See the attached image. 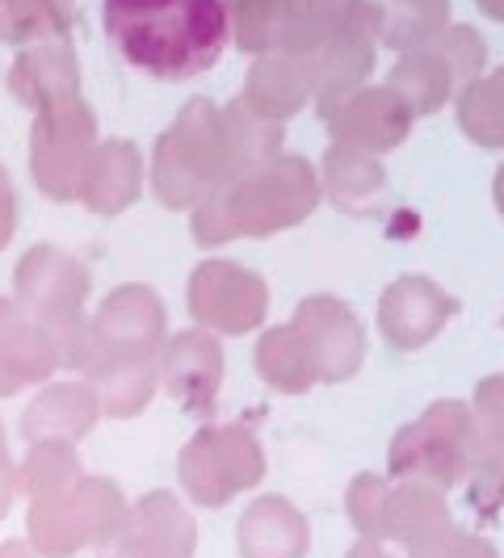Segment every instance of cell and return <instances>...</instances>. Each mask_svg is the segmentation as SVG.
Here are the masks:
<instances>
[{
  "label": "cell",
  "mask_w": 504,
  "mask_h": 558,
  "mask_svg": "<svg viewBox=\"0 0 504 558\" xmlns=\"http://www.w3.org/2000/svg\"><path fill=\"white\" fill-rule=\"evenodd\" d=\"M0 558H34V550L26 546V537H9L0 542Z\"/></svg>",
  "instance_id": "43"
},
{
  "label": "cell",
  "mask_w": 504,
  "mask_h": 558,
  "mask_svg": "<svg viewBox=\"0 0 504 558\" xmlns=\"http://www.w3.org/2000/svg\"><path fill=\"white\" fill-rule=\"evenodd\" d=\"M236 555L240 558H308L311 521L308 512L281 492H265L236 517Z\"/></svg>",
  "instance_id": "18"
},
{
  "label": "cell",
  "mask_w": 504,
  "mask_h": 558,
  "mask_svg": "<svg viewBox=\"0 0 504 558\" xmlns=\"http://www.w3.org/2000/svg\"><path fill=\"white\" fill-rule=\"evenodd\" d=\"M143 181H147V165H143V151L135 143L97 140L88 165H84L76 202L97 219H118L122 210H131L140 202Z\"/></svg>",
  "instance_id": "19"
},
{
  "label": "cell",
  "mask_w": 504,
  "mask_h": 558,
  "mask_svg": "<svg viewBox=\"0 0 504 558\" xmlns=\"http://www.w3.org/2000/svg\"><path fill=\"white\" fill-rule=\"evenodd\" d=\"M131 530L160 542L168 550H177L181 558L197 555V517L190 512V504L181 500L177 492H147L131 504Z\"/></svg>",
  "instance_id": "28"
},
{
  "label": "cell",
  "mask_w": 504,
  "mask_h": 558,
  "mask_svg": "<svg viewBox=\"0 0 504 558\" xmlns=\"http://www.w3.org/2000/svg\"><path fill=\"white\" fill-rule=\"evenodd\" d=\"M13 235H17V190L9 168L0 165V252L13 244Z\"/></svg>",
  "instance_id": "39"
},
{
  "label": "cell",
  "mask_w": 504,
  "mask_h": 558,
  "mask_svg": "<svg viewBox=\"0 0 504 558\" xmlns=\"http://www.w3.org/2000/svg\"><path fill=\"white\" fill-rule=\"evenodd\" d=\"M387 492H392V478L383 471H362V475L349 478V487H345V521H349L353 537L387 546Z\"/></svg>",
  "instance_id": "34"
},
{
  "label": "cell",
  "mask_w": 504,
  "mask_h": 558,
  "mask_svg": "<svg viewBox=\"0 0 504 558\" xmlns=\"http://www.w3.org/2000/svg\"><path fill=\"white\" fill-rule=\"evenodd\" d=\"M387 88L408 106L412 118H429L454 97V76H449V63L442 59V51L429 43V47L399 56V63L387 76Z\"/></svg>",
  "instance_id": "26"
},
{
  "label": "cell",
  "mask_w": 504,
  "mask_h": 558,
  "mask_svg": "<svg viewBox=\"0 0 504 558\" xmlns=\"http://www.w3.org/2000/svg\"><path fill=\"white\" fill-rule=\"evenodd\" d=\"M479 9L488 13V17H496V22H504V0H476Z\"/></svg>",
  "instance_id": "45"
},
{
  "label": "cell",
  "mask_w": 504,
  "mask_h": 558,
  "mask_svg": "<svg viewBox=\"0 0 504 558\" xmlns=\"http://www.w3.org/2000/svg\"><path fill=\"white\" fill-rule=\"evenodd\" d=\"M501 324H504V319H501Z\"/></svg>",
  "instance_id": "48"
},
{
  "label": "cell",
  "mask_w": 504,
  "mask_h": 558,
  "mask_svg": "<svg viewBox=\"0 0 504 558\" xmlns=\"http://www.w3.org/2000/svg\"><path fill=\"white\" fill-rule=\"evenodd\" d=\"M113 555L118 558H181L177 550H168L160 542H152V537H143V533L127 530L122 533V542L113 546Z\"/></svg>",
  "instance_id": "40"
},
{
  "label": "cell",
  "mask_w": 504,
  "mask_h": 558,
  "mask_svg": "<svg viewBox=\"0 0 504 558\" xmlns=\"http://www.w3.org/2000/svg\"><path fill=\"white\" fill-rule=\"evenodd\" d=\"M320 172V194L333 202L340 215L349 219H379L392 206V185H387V168L379 156L333 143L324 151Z\"/></svg>",
  "instance_id": "20"
},
{
  "label": "cell",
  "mask_w": 504,
  "mask_h": 558,
  "mask_svg": "<svg viewBox=\"0 0 504 558\" xmlns=\"http://www.w3.org/2000/svg\"><path fill=\"white\" fill-rule=\"evenodd\" d=\"M290 328L303 336L311 362H315V374H320V387L349 383L365 365L362 319L336 294H308L290 315Z\"/></svg>",
  "instance_id": "13"
},
{
  "label": "cell",
  "mask_w": 504,
  "mask_h": 558,
  "mask_svg": "<svg viewBox=\"0 0 504 558\" xmlns=\"http://www.w3.org/2000/svg\"><path fill=\"white\" fill-rule=\"evenodd\" d=\"M84 475V462L76 446L68 441H34L26 446V458L17 462V496L38 500V496H56L68 492Z\"/></svg>",
  "instance_id": "30"
},
{
  "label": "cell",
  "mask_w": 504,
  "mask_h": 558,
  "mask_svg": "<svg viewBox=\"0 0 504 558\" xmlns=\"http://www.w3.org/2000/svg\"><path fill=\"white\" fill-rule=\"evenodd\" d=\"M168 340L165 299L152 286H118L101 299L97 315H88L72 340L63 344V365L76 369V378L97 383L118 365L156 362Z\"/></svg>",
  "instance_id": "3"
},
{
  "label": "cell",
  "mask_w": 504,
  "mask_h": 558,
  "mask_svg": "<svg viewBox=\"0 0 504 558\" xmlns=\"http://www.w3.org/2000/svg\"><path fill=\"white\" fill-rule=\"evenodd\" d=\"M156 374H160V391L197 420H211L219 408V391H224L227 357L219 336L206 328H185V332H168L165 349L156 357Z\"/></svg>",
  "instance_id": "12"
},
{
  "label": "cell",
  "mask_w": 504,
  "mask_h": 558,
  "mask_svg": "<svg viewBox=\"0 0 504 558\" xmlns=\"http://www.w3.org/2000/svg\"><path fill=\"white\" fill-rule=\"evenodd\" d=\"M269 458L249 424H215L206 420L177 453V483L194 508L219 512L231 500L265 483Z\"/></svg>",
  "instance_id": "6"
},
{
  "label": "cell",
  "mask_w": 504,
  "mask_h": 558,
  "mask_svg": "<svg viewBox=\"0 0 504 558\" xmlns=\"http://www.w3.org/2000/svg\"><path fill=\"white\" fill-rule=\"evenodd\" d=\"M349 0H231V43L249 56L303 59L340 22Z\"/></svg>",
  "instance_id": "9"
},
{
  "label": "cell",
  "mask_w": 504,
  "mask_h": 558,
  "mask_svg": "<svg viewBox=\"0 0 504 558\" xmlns=\"http://www.w3.org/2000/svg\"><path fill=\"white\" fill-rule=\"evenodd\" d=\"M467 403H471V416H476L479 441L504 449V374L483 378Z\"/></svg>",
  "instance_id": "38"
},
{
  "label": "cell",
  "mask_w": 504,
  "mask_h": 558,
  "mask_svg": "<svg viewBox=\"0 0 504 558\" xmlns=\"http://www.w3.org/2000/svg\"><path fill=\"white\" fill-rule=\"evenodd\" d=\"M97 558H118V555H113V550H106V555H97Z\"/></svg>",
  "instance_id": "47"
},
{
  "label": "cell",
  "mask_w": 504,
  "mask_h": 558,
  "mask_svg": "<svg viewBox=\"0 0 504 558\" xmlns=\"http://www.w3.org/2000/svg\"><path fill=\"white\" fill-rule=\"evenodd\" d=\"M379 43H383V9L374 0H349L340 22L328 29V38L299 59L315 106L362 88L370 68H374Z\"/></svg>",
  "instance_id": "11"
},
{
  "label": "cell",
  "mask_w": 504,
  "mask_h": 558,
  "mask_svg": "<svg viewBox=\"0 0 504 558\" xmlns=\"http://www.w3.org/2000/svg\"><path fill=\"white\" fill-rule=\"evenodd\" d=\"M383 9V43L404 51L429 47L449 26V0H387Z\"/></svg>",
  "instance_id": "32"
},
{
  "label": "cell",
  "mask_w": 504,
  "mask_h": 558,
  "mask_svg": "<svg viewBox=\"0 0 504 558\" xmlns=\"http://www.w3.org/2000/svg\"><path fill=\"white\" fill-rule=\"evenodd\" d=\"M59 365H63V353L56 336L38 319H29L9 294H0V399L51 383Z\"/></svg>",
  "instance_id": "16"
},
{
  "label": "cell",
  "mask_w": 504,
  "mask_h": 558,
  "mask_svg": "<svg viewBox=\"0 0 504 558\" xmlns=\"http://www.w3.org/2000/svg\"><path fill=\"white\" fill-rule=\"evenodd\" d=\"M185 307L197 328L215 336H249L269 315V286L249 265L211 256L185 281Z\"/></svg>",
  "instance_id": "10"
},
{
  "label": "cell",
  "mask_w": 504,
  "mask_h": 558,
  "mask_svg": "<svg viewBox=\"0 0 504 558\" xmlns=\"http://www.w3.org/2000/svg\"><path fill=\"white\" fill-rule=\"evenodd\" d=\"M252 369L256 378L278 395H308L320 387V374H315V362H311L303 336L295 332L290 324H278V328H265L256 336V349H252Z\"/></svg>",
  "instance_id": "25"
},
{
  "label": "cell",
  "mask_w": 504,
  "mask_h": 558,
  "mask_svg": "<svg viewBox=\"0 0 504 558\" xmlns=\"http://www.w3.org/2000/svg\"><path fill=\"white\" fill-rule=\"evenodd\" d=\"M101 424V399L93 391L88 378H63V383H43L38 395L29 399L22 412V441H68L81 446L84 437H93V428Z\"/></svg>",
  "instance_id": "17"
},
{
  "label": "cell",
  "mask_w": 504,
  "mask_h": 558,
  "mask_svg": "<svg viewBox=\"0 0 504 558\" xmlns=\"http://www.w3.org/2000/svg\"><path fill=\"white\" fill-rule=\"evenodd\" d=\"M345 558H399V555H392V546H383V542H362V537H353V546L345 550Z\"/></svg>",
  "instance_id": "42"
},
{
  "label": "cell",
  "mask_w": 504,
  "mask_h": 558,
  "mask_svg": "<svg viewBox=\"0 0 504 558\" xmlns=\"http://www.w3.org/2000/svg\"><path fill=\"white\" fill-rule=\"evenodd\" d=\"M72 487L29 500L26 546L34 550V558H76L81 550H88V530H84L81 504H76Z\"/></svg>",
  "instance_id": "24"
},
{
  "label": "cell",
  "mask_w": 504,
  "mask_h": 558,
  "mask_svg": "<svg viewBox=\"0 0 504 558\" xmlns=\"http://www.w3.org/2000/svg\"><path fill=\"white\" fill-rule=\"evenodd\" d=\"M215 194L236 227V240H265L286 227L308 223L315 206L324 202L315 165L308 156H286V151L249 168L244 177H236L231 185L215 190Z\"/></svg>",
  "instance_id": "4"
},
{
  "label": "cell",
  "mask_w": 504,
  "mask_h": 558,
  "mask_svg": "<svg viewBox=\"0 0 504 558\" xmlns=\"http://www.w3.org/2000/svg\"><path fill=\"white\" fill-rule=\"evenodd\" d=\"M476 416L467 399H433L417 420L399 424L387 446V478L424 483L437 492H458L471 462Z\"/></svg>",
  "instance_id": "5"
},
{
  "label": "cell",
  "mask_w": 504,
  "mask_h": 558,
  "mask_svg": "<svg viewBox=\"0 0 504 558\" xmlns=\"http://www.w3.org/2000/svg\"><path fill=\"white\" fill-rule=\"evenodd\" d=\"M463 496L479 517H496L504 512V449L488 441H471V462L463 478Z\"/></svg>",
  "instance_id": "35"
},
{
  "label": "cell",
  "mask_w": 504,
  "mask_h": 558,
  "mask_svg": "<svg viewBox=\"0 0 504 558\" xmlns=\"http://www.w3.org/2000/svg\"><path fill=\"white\" fill-rule=\"evenodd\" d=\"M236 177L240 165L231 151L224 106H215L211 97L185 101L147 160L152 194L168 210H194L202 197L231 185Z\"/></svg>",
  "instance_id": "2"
},
{
  "label": "cell",
  "mask_w": 504,
  "mask_h": 558,
  "mask_svg": "<svg viewBox=\"0 0 504 558\" xmlns=\"http://www.w3.org/2000/svg\"><path fill=\"white\" fill-rule=\"evenodd\" d=\"M315 110H320V122L328 126V140L370 151V156L395 151L417 122L387 84H362V88H353L336 101H324Z\"/></svg>",
  "instance_id": "14"
},
{
  "label": "cell",
  "mask_w": 504,
  "mask_h": 558,
  "mask_svg": "<svg viewBox=\"0 0 504 558\" xmlns=\"http://www.w3.org/2000/svg\"><path fill=\"white\" fill-rule=\"evenodd\" d=\"M97 147V113L84 97L34 113L29 131V177L51 202H76L84 165Z\"/></svg>",
  "instance_id": "8"
},
{
  "label": "cell",
  "mask_w": 504,
  "mask_h": 558,
  "mask_svg": "<svg viewBox=\"0 0 504 558\" xmlns=\"http://www.w3.org/2000/svg\"><path fill=\"white\" fill-rule=\"evenodd\" d=\"M458 131L479 147H504V68H492L458 88Z\"/></svg>",
  "instance_id": "29"
},
{
  "label": "cell",
  "mask_w": 504,
  "mask_h": 558,
  "mask_svg": "<svg viewBox=\"0 0 504 558\" xmlns=\"http://www.w3.org/2000/svg\"><path fill=\"white\" fill-rule=\"evenodd\" d=\"M101 22L113 51L152 81H190L224 59L231 0H106Z\"/></svg>",
  "instance_id": "1"
},
{
  "label": "cell",
  "mask_w": 504,
  "mask_h": 558,
  "mask_svg": "<svg viewBox=\"0 0 504 558\" xmlns=\"http://www.w3.org/2000/svg\"><path fill=\"white\" fill-rule=\"evenodd\" d=\"M17 504V462H4L0 466V521L13 512Z\"/></svg>",
  "instance_id": "41"
},
{
  "label": "cell",
  "mask_w": 504,
  "mask_h": 558,
  "mask_svg": "<svg viewBox=\"0 0 504 558\" xmlns=\"http://www.w3.org/2000/svg\"><path fill=\"white\" fill-rule=\"evenodd\" d=\"M404 558H501V546L476 530L449 525V530L433 533V537H424L417 546H408Z\"/></svg>",
  "instance_id": "37"
},
{
  "label": "cell",
  "mask_w": 504,
  "mask_h": 558,
  "mask_svg": "<svg viewBox=\"0 0 504 558\" xmlns=\"http://www.w3.org/2000/svg\"><path fill=\"white\" fill-rule=\"evenodd\" d=\"M72 492H76L84 530H88V550H113L122 533L131 530V500L122 496V483L84 471Z\"/></svg>",
  "instance_id": "27"
},
{
  "label": "cell",
  "mask_w": 504,
  "mask_h": 558,
  "mask_svg": "<svg viewBox=\"0 0 504 558\" xmlns=\"http://www.w3.org/2000/svg\"><path fill=\"white\" fill-rule=\"evenodd\" d=\"M88 290H93V274L72 252L56 248V244H34L13 269V303L56 336L59 353L88 319L84 315Z\"/></svg>",
  "instance_id": "7"
},
{
  "label": "cell",
  "mask_w": 504,
  "mask_h": 558,
  "mask_svg": "<svg viewBox=\"0 0 504 558\" xmlns=\"http://www.w3.org/2000/svg\"><path fill=\"white\" fill-rule=\"evenodd\" d=\"M458 315V299L424 274H404L379 294L374 324L395 353H417Z\"/></svg>",
  "instance_id": "15"
},
{
  "label": "cell",
  "mask_w": 504,
  "mask_h": 558,
  "mask_svg": "<svg viewBox=\"0 0 504 558\" xmlns=\"http://www.w3.org/2000/svg\"><path fill=\"white\" fill-rule=\"evenodd\" d=\"M9 93L34 113L81 97V63H76L68 34L22 47L13 68H9Z\"/></svg>",
  "instance_id": "21"
},
{
  "label": "cell",
  "mask_w": 504,
  "mask_h": 558,
  "mask_svg": "<svg viewBox=\"0 0 504 558\" xmlns=\"http://www.w3.org/2000/svg\"><path fill=\"white\" fill-rule=\"evenodd\" d=\"M433 47H437L442 59L449 63L454 88H463V84H471L476 76H483L488 47H483V38H479L476 26H446L437 38H433Z\"/></svg>",
  "instance_id": "36"
},
{
  "label": "cell",
  "mask_w": 504,
  "mask_h": 558,
  "mask_svg": "<svg viewBox=\"0 0 504 558\" xmlns=\"http://www.w3.org/2000/svg\"><path fill=\"white\" fill-rule=\"evenodd\" d=\"M4 462H13V458H9V433H4V424H0V466H4Z\"/></svg>",
  "instance_id": "46"
},
{
  "label": "cell",
  "mask_w": 504,
  "mask_h": 558,
  "mask_svg": "<svg viewBox=\"0 0 504 558\" xmlns=\"http://www.w3.org/2000/svg\"><path fill=\"white\" fill-rule=\"evenodd\" d=\"M492 202H496V210H501L504 219V165L496 168V181H492Z\"/></svg>",
  "instance_id": "44"
},
{
  "label": "cell",
  "mask_w": 504,
  "mask_h": 558,
  "mask_svg": "<svg viewBox=\"0 0 504 558\" xmlns=\"http://www.w3.org/2000/svg\"><path fill=\"white\" fill-rule=\"evenodd\" d=\"M72 29V0H0V43L29 47Z\"/></svg>",
  "instance_id": "31"
},
{
  "label": "cell",
  "mask_w": 504,
  "mask_h": 558,
  "mask_svg": "<svg viewBox=\"0 0 504 558\" xmlns=\"http://www.w3.org/2000/svg\"><path fill=\"white\" fill-rule=\"evenodd\" d=\"M93 391L101 399V420H135L160 391V374H156V362L118 365L93 383Z\"/></svg>",
  "instance_id": "33"
},
{
  "label": "cell",
  "mask_w": 504,
  "mask_h": 558,
  "mask_svg": "<svg viewBox=\"0 0 504 558\" xmlns=\"http://www.w3.org/2000/svg\"><path fill=\"white\" fill-rule=\"evenodd\" d=\"M244 110L265 118V122H290L295 113L311 101L308 76L299 68V59L290 56H252V68L244 76V93H240Z\"/></svg>",
  "instance_id": "22"
},
{
  "label": "cell",
  "mask_w": 504,
  "mask_h": 558,
  "mask_svg": "<svg viewBox=\"0 0 504 558\" xmlns=\"http://www.w3.org/2000/svg\"><path fill=\"white\" fill-rule=\"evenodd\" d=\"M449 525H458V521H454L446 492L392 478V492H387V546L408 550V546H417V542L449 530Z\"/></svg>",
  "instance_id": "23"
}]
</instances>
